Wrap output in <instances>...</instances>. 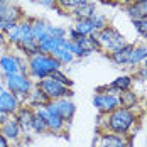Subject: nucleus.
Wrapping results in <instances>:
<instances>
[{
    "label": "nucleus",
    "mask_w": 147,
    "mask_h": 147,
    "mask_svg": "<svg viewBox=\"0 0 147 147\" xmlns=\"http://www.w3.org/2000/svg\"><path fill=\"white\" fill-rule=\"evenodd\" d=\"M123 9L132 20H139V19L147 20V0H137V2H134V3L123 7Z\"/></svg>",
    "instance_id": "23"
},
{
    "label": "nucleus",
    "mask_w": 147,
    "mask_h": 147,
    "mask_svg": "<svg viewBox=\"0 0 147 147\" xmlns=\"http://www.w3.org/2000/svg\"><path fill=\"white\" fill-rule=\"evenodd\" d=\"M93 107L98 110V113H110L113 110H117L120 107L118 102V95L115 93H108V91H96L93 96Z\"/></svg>",
    "instance_id": "7"
},
{
    "label": "nucleus",
    "mask_w": 147,
    "mask_h": 147,
    "mask_svg": "<svg viewBox=\"0 0 147 147\" xmlns=\"http://www.w3.org/2000/svg\"><path fill=\"white\" fill-rule=\"evenodd\" d=\"M9 118H10V115H9V113H5V112H0V125H3V123L9 120Z\"/></svg>",
    "instance_id": "35"
},
{
    "label": "nucleus",
    "mask_w": 147,
    "mask_h": 147,
    "mask_svg": "<svg viewBox=\"0 0 147 147\" xmlns=\"http://www.w3.org/2000/svg\"><path fill=\"white\" fill-rule=\"evenodd\" d=\"M93 37L96 41L98 51H102L105 54H110V53H113V51H117V49H120V47H123L127 44L125 36L118 29H115L113 26H108L100 32H95Z\"/></svg>",
    "instance_id": "3"
},
{
    "label": "nucleus",
    "mask_w": 147,
    "mask_h": 147,
    "mask_svg": "<svg viewBox=\"0 0 147 147\" xmlns=\"http://www.w3.org/2000/svg\"><path fill=\"white\" fill-rule=\"evenodd\" d=\"M32 132L37 134V135L47 134V125H46V118H44L42 107L36 110V117H34V127H32Z\"/></svg>",
    "instance_id": "25"
},
{
    "label": "nucleus",
    "mask_w": 147,
    "mask_h": 147,
    "mask_svg": "<svg viewBox=\"0 0 147 147\" xmlns=\"http://www.w3.org/2000/svg\"><path fill=\"white\" fill-rule=\"evenodd\" d=\"M132 24H134V29L137 30V34H139L142 39H146V41H147V20H146V19L132 20Z\"/></svg>",
    "instance_id": "31"
},
{
    "label": "nucleus",
    "mask_w": 147,
    "mask_h": 147,
    "mask_svg": "<svg viewBox=\"0 0 147 147\" xmlns=\"http://www.w3.org/2000/svg\"><path fill=\"white\" fill-rule=\"evenodd\" d=\"M134 85V78L130 74H122V76H118L115 78L110 85H105V86H100V88L96 90V91H108V93H122V91H127V90H130Z\"/></svg>",
    "instance_id": "14"
},
{
    "label": "nucleus",
    "mask_w": 147,
    "mask_h": 147,
    "mask_svg": "<svg viewBox=\"0 0 147 147\" xmlns=\"http://www.w3.org/2000/svg\"><path fill=\"white\" fill-rule=\"evenodd\" d=\"M27 68H29V78L36 83L47 78L56 69H63L58 59L51 54H44V53H37V54L27 58Z\"/></svg>",
    "instance_id": "2"
},
{
    "label": "nucleus",
    "mask_w": 147,
    "mask_h": 147,
    "mask_svg": "<svg viewBox=\"0 0 147 147\" xmlns=\"http://www.w3.org/2000/svg\"><path fill=\"white\" fill-rule=\"evenodd\" d=\"M0 69H2L3 76L20 73V71H19V56H17V54H12V53L2 54V56H0Z\"/></svg>",
    "instance_id": "18"
},
{
    "label": "nucleus",
    "mask_w": 147,
    "mask_h": 147,
    "mask_svg": "<svg viewBox=\"0 0 147 147\" xmlns=\"http://www.w3.org/2000/svg\"><path fill=\"white\" fill-rule=\"evenodd\" d=\"M96 12H98V10H96V2L86 0L85 3H81L80 7H76L73 12L69 14V17L74 19V20H85V19H91Z\"/></svg>",
    "instance_id": "19"
},
{
    "label": "nucleus",
    "mask_w": 147,
    "mask_h": 147,
    "mask_svg": "<svg viewBox=\"0 0 147 147\" xmlns=\"http://www.w3.org/2000/svg\"><path fill=\"white\" fill-rule=\"evenodd\" d=\"M49 102H51V100L47 98V95H46L44 91L39 88L36 83H34V86H32V90L29 91L27 98L24 100L22 105H27V107H30V108L37 110V108H41V107H46Z\"/></svg>",
    "instance_id": "15"
},
{
    "label": "nucleus",
    "mask_w": 147,
    "mask_h": 147,
    "mask_svg": "<svg viewBox=\"0 0 147 147\" xmlns=\"http://www.w3.org/2000/svg\"><path fill=\"white\" fill-rule=\"evenodd\" d=\"M71 53H73L74 59H83V58H88L90 54H93V53H90L88 49H85L83 46H80L78 42H74V41H71Z\"/></svg>",
    "instance_id": "30"
},
{
    "label": "nucleus",
    "mask_w": 147,
    "mask_h": 147,
    "mask_svg": "<svg viewBox=\"0 0 147 147\" xmlns=\"http://www.w3.org/2000/svg\"><path fill=\"white\" fill-rule=\"evenodd\" d=\"M42 112H44L46 125H47V132L49 134H63L66 130V127H68L66 120L59 117L54 110H51V108L46 105V107H42Z\"/></svg>",
    "instance_id": "13"
},
{
    "label": "nucleus",
    "mask_w": 147,
    "mask_h": 147,
    "mask_svg": "<svg viewBox=\"0 0 147 147\" xmlns=\"http://www.w3.org/2000/svg\"><path fill=\"white\" fill-rule=\"evenodd\" d=\"M5 44H7V37H5V34L0 30V47H2V46H5Z\"/></svg>",
    "instance_id": "37"
},
{
    "label": "nucleus",
    "mask_w": 147,
    "mask_h": 147,
    "mask_svg": "<svg viewBox=\"0 0 147 147\" xmlns=\"http://www.w3.org/2000/svg\"><path fill=\"white\" fill-rule=\"evenodd\" d=\"M29 20H30V26H32V36H34V39H36L37 42H42L44 39L49 37L47 27H49L51 22H47L44 19H39V17H32Z\"/></svg>",
    "instance_id": "20"
},
{
    "label": "nucleus",
    "mask_w": 147,
    "mask_h": 147,
    "mask_svg": "<svg viewBox=\"0 0 147 147\" xmlns=\"http://www.w3.org/2000/svg\"><path fill=\"white\" fill-rule=\"evenodd\" d=\"M118 102H120V107H123V108L137 110L139 108V103H140V98H139V95L135 91L127 90V91L118 93Z\"/></svg>",
    "instance_id": "24"
},
{
    "label": "nucleus",
    "mask_w": 147,
    "mask_h": 147,
    "mask_svg": "<svg viewBox=\"0 0 147 147\" xmlns=\"http://www.w3.org/2000/svg\"><path fill=\"white\" fill-rule=\"evenodd\" d=\"M5 37H7V44H10V46H17L19 42H22V41H26V39L34 37V36H32L30 20L26 17V19H22L20 22H17L14 27L5 34Z\"/></svg>",
    "instance_id": "6"
},
{
    "label": "nucleus",
    "mask_w": 147,
    "mask_h": 147,
    "mask_svg": "<svg viewBox=\"0 0 147 147\" xmlns=\"http://www.w3.org/2000/svg\"><path fill=\"white\" fill-rule=\"evenodd\" d=\"M91 22H93L95 32H100V30H103L105 27H108V26H110L108 19H107V17H105L103 14H100V12H96V14L91 17Z\"/></svg>",
    "instance_id": "28"
},
{
    "label": "nucleus",
    "mask_w": 147,
    "mask_h": 147,
    "mask_svg": "<svg viewBox=\"0 0 147 147\" xmlns=\"http://www.w3.org/2000/svg\"><path fill=\"white\" fill-rule=\"evenodd\" d=\"M112 2V5H120L122 3V0H110Z\"/></svg>",
    "instance_id": "39"
},
{
    "label": "nucleus",
    "mask_w": 147,
    "mask_h": 147,
    "mask_svg": "<svg viewBox=\"0 0 147 147\" xmlns=\"http://www.w3.org/2000/svg\"><path fill=\"white\" fill-rule=\"evenodd\" d=\"M19 71L29 76V68H27V58L26 56H19Z\"/></svg>",
    "instance_id": "32"
},
{
    "label": "nucleus",
    "mask_w": 147,
    "mask_h": 147,
    "mask_svg": "<svg viewBox=\"0 0 147 147\" xmlns=\"http://www.w3.org/2000/svg\"><path fill=\"white\" fill-rule=\"evenodd\" d=\"M47 78H53V80H56V81L63 83V85H66V86H73V80H69V76L64 73L63 69H56V71H53Z\"/></svg>",
    "instance_id": "29"
},
{
    "label": "nucleus",
    "mask_w": 147,
    "mask_h": 147,
    "mask_svg": "<svg viewBox=\"0 0 147 147\" xmlns=\"http://www.w3.org/2000/svg\"><path fill=\"white\" fill-rule=\"evenodd\" d=\"M0 2H3V0H0Z\"/></svg>",
    "instance_id": "41"
},
{
    "label": "nucleus",
    "mask_w": 147,
    "mask_h": 147,
    "mask_svg": "<svg viewBox=\"0 0 147 147\" xmlns=\"http://www.w3.org/2000/svg\"><path fill=\"white\" fill-rule=\"evenodd\" d=\"M20 105H22V102L15 96L14 93H10L9 90H3L0 93V112L14 115L15 112L20 108Z\"/></svg>",
    "instance_id": "16"
},
{
    "label": "nucleus",
    "mask_w": 147,
    "mask_h": 147,
    "mask_svg": "<svg viewBox=\"0 0 147 147\" xmlns=\"http://www.w3.org/2000/svg\"><path fill=\"white\" fill-rule=\"evenodd\" d=\"M51 56H54V58L58 59L59 63H61V66H66V64L73 63L74 56H73V53H71V41H69L68 37H64L63 42L54 49V53H53Z\"/></svg>",
    "instance_id": "17"
},
{
    "label": "nucleus",
    "mask_w": 147,
    "mask_h": 147,
    "mask_svg": "<svg viewBox=\"0 0 147 147\" xmlns=\"http://www.w3.org/2000/svg\"><path fill=\"white\" fill-rule=\"evenodd\" d=\"M146 59H147V44H142V42L134 44L127 66H129V68H137V66L144 64V61H146Z\"/></svg>",
    "instance_id": "21"
},
{
    "label": "nucleus",
    "mask_w": 147,
    "mask_h": 147,
    "mask_svg": "<svg viewBox=\"0 0 147 147\" xmlns=\"http://www.w3.org/2000/svg\"><path fill=\"white\" fill-rule=\"evenodd\" d=\"M73 29L81 34V36H91L95 34V27H93V22L91 19H85V20H74V26Z\"/></svg>",
    "instance_id": "26"
},
{
    "label": "nucleus",
    "mask_w": 147,
    "mask_h": 147,
    "mask_svg": "<svg viewBox=\"0 0 147 147\" xmlns=\"http://www.w3.org/2000/svg\"><path fill=\"white\" fill-rule=\"evenodd\" d=\"M95 2H100V3H105V5H112L110 0H95Z\"/></svg>",
    "instance_id": "38"
},
{
    "label": "nucleus",
    "mask_w": 147,
    "mask_h": 147,
    "mask_svg": "<svg viewBox=\"0 0 147 147\" xmlns=\"http://www.w3.org/2000/svg\"><path fill=\"white\" fill-rule=\"evenodd\" d=\"M47 107L51 110H54L61 118L66 120V123H69L74 118V113H76V105L73 103L71 98H59V100H51L47 103Z\"/></svg>",
    "instance_id": "9"
},
{
    "label": "nucleus",
    "mask_w": 147,
    "mask_h": 147,
    "mask_svg": "<svg viewBox=\"0 0 147 147\" xmlns=\"http://www.w3.org/2000/svg\"><path fill=\"white\" fill-rule=\"evenodd\" d=\"M132 47H134L132 42H127L123 47H120V49L110 53V54H107V56H108V59L112 63H115L117 66H127L129 58H130V53H132Z\"/></svg>",
    "instance_id": "22"
},
{
    "label": "nucleus",
    "mask_w": 147,
    "mask_h": 147,
    "mask_svg": "<svg viewBox=\"0 0 147 147\" xmlns=\"http://www.w3.org/2000/svg\"><path fill=\"white\" fill-rule=\"evenodd\" d=\"M86 0H56V7L54 9H59L66 14H71L76 7H80L81 3H85Z\"/></svg>",
    "instance_id": "27"
},
{
    "label": "nucleus",
    "mask_w": 147,
    "mask_h": 147,
    "mask_svg": "<svg viewBox=\"0 0 147 147\" xmlns=\"http://www.w3.org/2000/svg\"><path fill=\"white\" fill-rule=\"evenodd\" d=\"M139 112L129 110L123 107H118L117 110L103 115L98 113V132H112L122 135V137H130V132L139 122Z\"/></svg>",
    "instance_id": "1"
},
{
    "label": "nucleus",
    "mask_w": 147,
    "mask_h": 147,
    "mask_svg": "<svg viewBox=\"0 0 147 147\" xmlns=\"http://www.w3.org/2000/svg\"><path fill=\"white\" fill-rule=\"evenodd\" d=\"M34 117H36V110L30 108L27 105H20V108L14 113V118L17 120L19 127L24 135L32 134V127H34Z\"/></svg>",
    "instance_id": "10"
},
{
    "label": "nucleus",
    "mask_w": 147,
    "mask_h": 147,
    "mask_svg": "<svg viewBox=\"0 0 147 147\" xmlns=\"http://www.w3.org/2000/svg\"><path fill=\"white\" fill-rule=\"evenodd\" d=\"M39 88L44 91L47 95L49 100H59V98H71L74 93H73V88L71 86H66L63 83H59L53 78H44L41 81L36 83Z\"/></svg>",
    "instance_id": "5"
},
{
    "label": "nucleus",
    "mask_w": 147,
    "mask_h": 147,
    "mask_svg": "<svg viewBox=\"0 0 147 147\" xmlns=\"http://www.w3.org/2000/svg\"><path fill=\"white\" fill-rule=\"evenodd\" d=\"M135 74H137V78H139V80H142V81L147 80V68H144V66H142V68H139V69L135 71Z\"/></svg>",
    "instance_id": "34"
},
{
    "label": "nucleus",
    "mask_w": 147,
    "mask_h": 147,
    "mask_svg": "<svg viewBox=\"0 0 147 147\" xmlns=\"http://www.w3.org/2000/svg\"><path fill=\"white\" fill-rule=\"evenodd\" d=\"M0 147H12L10 144H9V140H7L2 134H0Z\"/></svg>",
    "instance_id": "36"
},
{
    "label": "nucleus",
    "mask_w": 147,
    "mask_h": 147,
    "mask_svg": "<svg viewBox=\"0 0 147 147\" xmlns=\"http://www.w3.org/2000/svg\"><path fill=\"white\" fill-rule=\"evenodd\" d=\"M0 134L9 140L10 146H19V142L24 139V134L20 130L17 120L14 118V115H10V118H9L3 125H0Z\"/></svg>",
    "instance_id": "12"
},
{
    "label": "nucleus",
    "mask_w": 147,
    "mask_h": 147,
    "mask_svg": "<svg viewBox=\"0 0 147 147\" xmlns=\"http://www.w3.org/2000/svg\"><path fill=\"white\" fill-rule=\"evenodd\" d=\"M129 144H130L129 137H122L112 132H98L93 147H129Z\"/></svg>",
    "instance_id": "11"
},
{
    "label": "nucleus",
    "mask_w": 147,
    "mask_h": 147,
    "mask_svg": "<svg viewBox=\"0 0 147 147\" xmlns=\"http://www.w3.org/2000/svg\"><path fill=\"white\" fill-rule=\"evenodd\" d=\"M3 83H5V90H9L10 93H14L22 103H24V100L29 95V91L34 86V81L30 80L27 74H22V73L3 76Z\"/></svg>",
    "instance_id": "4"
},
{
    "label": "nucleus",
    "mask_w": 147,
    "mask_h": 147,
    "mask_svg": "<svg viewBox=\"0 0 147 147\" xmlns=\"http://www.w3.org/2000/svg\"><path fill=\"white\" fill-rule=\"evenodd\" d=\"M144 68H147V59L144 61Z\"/></svg>",
    "instance_id": "40"
},
{
    "label": "nucleus",
    "mask_w": 147,
    "mask_h": 147,
    "mask_svg": "<svg viewBox=\"0 0 147 147\" xmlns=\"http://www.w3.org/2000/svg\"><path fill=\"white\" fill-rule=\"evenodd\" d=\"M37 3H41L42 7H47V9H54L56 7V0H36Z\"/></svg>",
    "instance_id": "33"
},
{
    "label": "nucleus",
    "mask_w": 147,
    "mask_h": 147,
    "mask_svg": "<svg viewBox=\"0 0 147 147\" xmlns=\"http://www.w3.org/2000/svg\"><path fill=\"white\" fill-rule=\"evenodd\" d=\"M22 19H26V15L22 12V9L17 5L15 0H3L0 2V22H20Z\"/></svg>",
    "instance_id": "8"
}]
</instances>
